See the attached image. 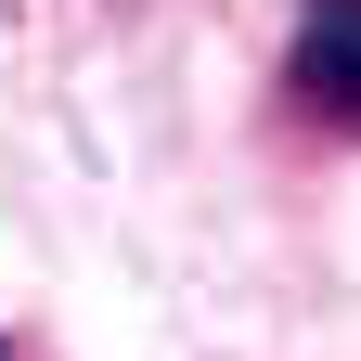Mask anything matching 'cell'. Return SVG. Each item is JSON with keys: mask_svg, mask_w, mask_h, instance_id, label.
Segmentation results:
<instances>
[{"mask_svg": "<svg viewBox=\"0 0 361 361\" xmlns=\"http://www.w3.org/2000/svg\"><path fill=\"white\" fill-rule=\"evenodd\" d=\"M284 116L361 142V0H297V39H284Z\"/></svg>", "mask_w": 361, "mask_h": 361, "instance_id": "obj_1", "label": "cell"}, {"mask_svg": "<svg viewBox=\"0 0 361 361\" xmlns=\"http://www.w3.org/2000/svg\"><path fill=\"white\" fill-rule=\"evenodd\" d=\"M0 361H13V336H0Z\"/></svg>", "mask_w": 361, "mask_h": 361, "instance_id": "obj_2", "label": "cell"}]
</instances>
